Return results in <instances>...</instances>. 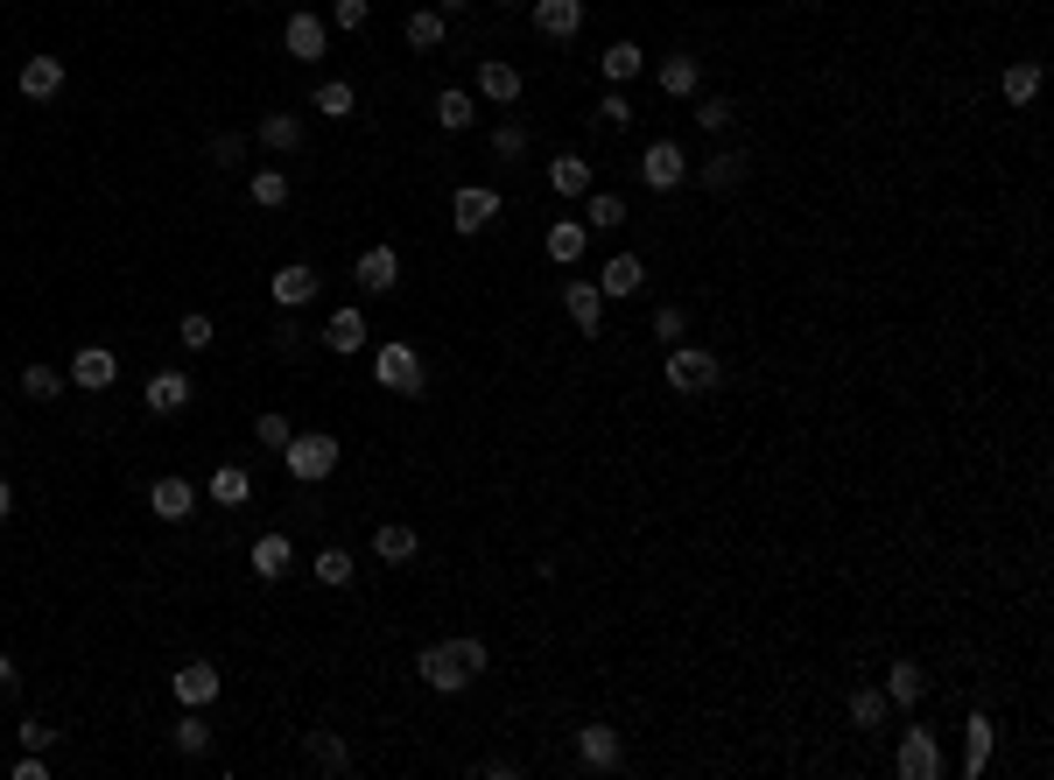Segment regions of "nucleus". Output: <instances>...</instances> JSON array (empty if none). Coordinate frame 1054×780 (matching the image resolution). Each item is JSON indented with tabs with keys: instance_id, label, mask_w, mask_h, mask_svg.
Here are the masks:
<instances>
[{
	"instance_id": "f257e3e1",
	"label": "nucleus",
	"mask_w": 1054,
	"mask_h": 780,
	"mask_svg": "<svg viewBox=\"0 0 1054 780\" xmlns=\"http://www.w3.org/2000/svg\"><path fill=\"white\" fill-rule=\"evenodd\" d=\"M415 675L429 682L436 696H465L478 675H486V640H436L415 654Z\"/></svg>"
},
{
	"instance_id": "f03ea898",
	"label": "nucleus",
	"mask_w": 1054,
	"mask_h": 780,
	"mask_svg": "<svg viewBox=\"0 0 1054 780\" xmlns=\"http://www.w3.org/2000/svg\"><path fill=\"white\" fill-rule=\"evenodd\" d=\"M661 380L675 394H717V380H724V359L717 352H703V345H668V359H661Z\"/></svg>"
},
{
	"instance_id": "7ed1b4c3",
	"label": "nucleus",
	"mask_w": 1054,
	"mask_h": 780,
	"mask_svg": "<svg viewBox=\"0 0 1054 780\" xmlns=\"http://www.w3.org/2000/svg\"><path fill=\"white\" fill-rule=\"evenodd\" d=\"M373 380H380L387 394H408V402H415V394L429 387V366H422V352H415V345H401V338H387V345L373 352Z\"/></svg>"
},
{
	"instance_id": "20e7f679",
	"label": "nucleus",
	"mask_w": 1054,
	"mask_h": 780,
	"mask_svg": "<svg viewBox=\"0 0 1054 780\" xmlns=\"http://www.w3.org/2000/svg\"><path fill=\"white\" fill-rule=\"evenodd\" d=\"M281 464H289V479H302V485L331 479V471H338V436H323V429H310V436H289Z\"/></svg>"
},
{
	"instance_id": "39448f33",
	"label": "nucleus",
	"mask_w": 1054,
	"mask_h": 780,
	"mask_svg": "<svg viewBox=\"0 0 1054 780\" xmlns=\"http://www.w3.org/2000/svg\"><path fill=\"white\" fill-rule=\"evenodd\" d=\"M893 767H899V780H943V738H935L928 725H907L899 731Z\"/></svg>"
},
{
	"instance_id": "423d86ee",
	"label": "nucleus",
	"mask_w": 1054,
	"mask_h": 780,
	"mask_svg": "<svg viewBox=\"0 0 1054 780\" xmlns=\"http://www.w3.org/2000/svg\"><path fill=\"white\" fill-rule=\"evenodd\" d=\"M492 218H500V190H478V183H465V190L450 197V225H457L465 239H471V233H486Z\"/></svg>"
},
{
	"instance_id": "0eeeda50",
	"label": "nucleus",
	"mask_w": 1054,
	"mask_h": 780,
	"mask_svg": "<svg viewBox=\"0 0 1054 780\" xmlns=\"http://www.w3.org/2000/svg\"><path fill=\"white\" fill-rule=\"evenodd\" d=\"M169 690H177L183 710H204V703H219L225 682H219V669H211V661H183V669L169 675Z\"/></svg>"
},
{
	"instance_id": "6e6552de",
	"label": "nucleus",
	"mask_w": 1054,
	"mask_h": 780,
	"mask_svg": "<svg viewBox=\"0 0 1054 780\" xmlns=\"http://www.w3.org/2000/svg\"><path fill=\"white\" fill-rule=\"evenodd\" d=\"M682 177H689V156H682V148H675V141H647L640 183H647V190H675Z\"/></svg>"
},
{
	"instance_id": "1a4fd4ad",
	"label": "nucleus",
	"mask_w": 1054,
	"mask_h": 780,
	"mask_svg": "<svg viewBox=\"0 0 1054 780\" xmlns=\"http://www.w3.org/2000/svg\"><path fill=\"white\" fill-rule=\"evenodd\" d=\"M528 92V78L507 64V56H478V99H492V106H513Z\"/></svg>"
},
{
	"instance_id": "9d476101",
	"label": "nucleus",
	"mask_w": 1054,
	"mask_h": 780,
	"mask_svg": "<svg viewBox=\"0 0 1054 780\" xmlns=\"http://www.w3.org/2000/svg\"><path fill=\"white\" fill-rule=\"evenodd\" d=\"M267 289H275V310H302V302H310L323 281H317L310 260H289V268H275V281H267Z\"/></svg>"
},
{
	"instance_id": "9b49d317",
	"label": "nucleus",
	"mask_w": 1054,
	"mask_h": 780,
	"mask_svg": "<svg viewBox=\"0 0 1054 780\" xmlns=\"http://www.w3.org/2000/svg\"><path fill=\"white\" fill-rule=\"evenodd\" d=\"M563 310H569V323H577L584 338H598V323H605V289H598V281H563Z\"/></svg>"
},
{
	"instance_id": "f8f14e48",
	"label": "nucleus",
	"mask_w": 1054,
	"mask_h": 780,
	"mask_svg": "<svg viewBox=\"0 0 1054 780\" xmlns=\"http://www.w3.org/2000/svg\"><path fill=\"white\" fill-rule=\"evenodd\" d=\"M577 29H584V0H534V35H549V43H569Z\"/></svg>"
},
{
	"instance_id": "ddd939ff",
	"label": "nucleus",
	"mask_w": 1054,
	"mask_h": 780,
	"mask_svg": "<svg viewBox=\"0 0 1054 780\" xmlns=\"http://www.w3.org/2000/svg\"><path fill=\"white\" fill-rule=\"evenodd\" d=\"M352 275H359V289H366V296H394V281H401V254H394V246H366Z\"/></svg>"
},
{
	"instance_id": "4468645a",
	"label": "nucleus",
	"mask_w": 1054,
	"mask_h": 780,
	"mask_svg": "<svg viewBox=\"0 0 1054 780\" xmlns=\"http://www.w3.org/2000/svg\"><path fill=\"white\" fill-rule=\"evenodd\" d=\"M113 380H120V359H113L106 345H85L78 359H71V387H85V394H106Z\"/></svg>"
},
{
	"instance_id": "2eb2a0df",
	"label": "nucleus",
	"mask_w": 1054,
	"mask_h": 780,
	"mask_svg": "<svg viewBox=\"0 0 1054 780\" xmlns=\"http://www.w3.org/2000/svg\"><path fill=\"white\" fill-rule=\"evenodd\" d=\"M577 752H584L590 773H619V759H626V746H619V731H611V725H584L577 731Z\"/></svg>"
},
{
	"instance_id": "dca6fc26",
	"label": "nucleus",
	"mask_w": 1054,
	"mask_h": 780,
	"mask_svg": "<svg viewBox=\"0 0 1054 780\" xmlns=\"http://www.w3.org/2000/svg\"><path fill=\"white\" fill-rule=\"evenodd\" d=\"M542 246H549V260H555V268H577V260H584V246H590V225H584V218H555L549 233H542Z\"/></svg>"
},
{
	"instance_id": "f3484780",
	"label": "nucleus",
	"mask_w": 1054,
	"mask_h": 780,
	"mask_svg": "<svg viewBox=\"0 0 1054 780\" xmlns=\"http://www.w3.org/2000/svg\"><path fill=\"white\" fill-rule=\"evenodd\" d=\"M190 394H198V387H190V373H156L141 387V402H148V415H183Z\"/></svg>"
},
{
	"instance_id": "a211bd4d",
	"label": "nucleus",
	"mask_w": 1054,
	"mask_h": 780,
	"mask_svg": "<svg viewBox=\"0 0 1054 780\" xmlns=\"http://www.w3.org/2000/svg\"><path fill=\"white\" fill-rule=\"evenodd\" d=\"M148 506H156V521H190V513H198V485L190 479H156L148 485Z\"/></svg>"
},
{
	"instance_id": "6ab92c4d",
	"label": "nucleus",
	"mask_w": 1054,
	"mask_h": 780,
	"mask_svg": "<svg viewBox=\"0 0 1054 780\" xmlns=\"http://www.w3.org/2000/svg\"><path fill=\"white\" fill-rule=\"evenodd\" d=\"M598 289H605V296H640V289H647V260H640V254H611L605 275H598Z\"/></svg>"
},
{
	"instance_id": "aec40b11",
	"label": "nucleus",
	"mask_w": 1054,
	"mask_h": 780,
	"mask_svg": "<svg viewBox=\"0 0 1054 780\" xmlns=\"http://www.w3.org/2000/svg\"><path fill=\"white\" fill-rule=\"evenodd\" d=\"M373 556H380V563H394V569H401V563H415V556H422L415 527H401V521H380V527H373Z\"/></svg>"
},
{
	"instance_id": "412c9836",
	"label": "nucleus",
	"mask_w": 1054,
	"mask_h": 780,
	"mask_svg": "<svg viewBox=\"0 0 1054 780\" xmlns=\"http://www.w3.org/2000/svg\"><path fill=\"white\" fill-rule=\"evenodd\" d=\"M289 569H296L289 535H260V542H254V577H260V584H281Z\"/></svg>"
},
{
	"instance_id": "4be33fe9",
	"label": "nucleus",
	"mask_w": 1054,
	"mask_h": 780,
	"mask_svg": "<svg viewBox=\"0 0 1054 780\" xmlns=\"http://www.w3.org/2000/svg\"><path fill=\"white\" fill-rule=\"evenodd\" d=\"M745 169H753V162H745L738 148H717V156L696 169V183H703V190H717V197H724V190H738V183H745Z\"/></svg>"
},
{
	"instance_id": "5701e85b",
	"label": "nucleus",
	"mask_w": 1054,
	"mask_h": 780,
	"mask_svg": "<svg viewBox=\"0 0 1054 780\" xmlns=\"http://www.w3.org/2000/svg\"><path fill=\"white\" fill-rule=\"evenodd\" d=\"M204 492H211V506H246V500H254V471H246V464H219Z\"/></svg>"
},
{
	"instance_id": "b1692460",
	"label": "nucleus",
	"mask_w": 1054,
	"mask_h": 780,
	"mask_svg": "<svg viewBox=\"0 0 1054 780\" xmlns=\"http://www.w3.org/2000/svg\"><path fill=\"white\" fill-rule=\"evenodd\" d=\"M436 127H444V135H471V127H478V99H471V92H457V85L436 92Z\"/></svg>"
},
{
	"instance_id": "393cba45",
	"label": "nucleus",
	"mask_w": 1054,
	"mask_h": 780,
	"mask_svg": "<svg viewBox=\"0 0 1054 780\" xmlns=\"http://www.w3.org/2000/svg\"><path fill=\"white\" fill-rule=\"evenodd\" d=\"M254 141L275 148V156H296V148H302V120H296V113H260Z\"/></svg>"
},
{
	"instance_id": "a878e982",
	"label": "nucleus",
	"mask_w": 1054,
	"mask_h": 780,
	"mask_svg": "<svg viewBox=\"0 0 1054 780\" xmlns=\"http://www.w3.org/2000/svg\"><path fill=\"white\" fill-rule=\"evenodd\" d=\"M922 696H928V675H922V661H893V669H886V703H899V710H914Z\"/></svg>"
},
{
	"instance_id": "bb28decb",
	"label": "nucleus",
	"mask_w": 1054,
	"mask_h": 780,
	"mask_svg": "<svg viewBox=\"0 0 1054 780\" xmlns=\"http://www.w3.org/2000/svg\"><path fill=\"white\" fill-rule=\"evenodd\" d=\"M654 78H661L668 99H696V92H703V64H696V56H668Z\"/></svg>"
},
{
	"instance_id": "cd10ccee",
	"label": "nucleus",
	"mask_w": 1054,
	"mask_h": 780,
	"mask_svg": "<svg viewBox=\"0 0 1054 780\" xmlns=\"http://www.w3.org/2000/svg\"><path fill=\"white\" fill-rule=\"evenodd\" d=\"M64 92V64L56 56H29L22 64V99H56Z\"/></svg>"
},
{
	"instance_id": "c85d7f7f",
	"label": "nucleus",
	"mask_w": 1054,
	"mask_h": 780,
	"mask_svg": "<svg viewBox=\"0 0 1054 780\" xmlns=\"http://www.w3.org/2000/svg\"><path fill=\"white\" fill-rule=\"evenodd\" d=\"M302 752H310V767H323V773H344V767H352V746H344L338 731H302Z\"/></svg>"
},
{
	"instance_id": "c756f323",
	"label": "nucleus",
	"mask_w": 1054,
	"mask_h": 780,
	"mask_svg": "<svg viewBox=\"0 0 1054 780\" xmlns=\"http://www.w3.org/2000/svg\"><path fill=\"white\" fill-rule=\"evenodd\" d=\"M549 190L555 197H590V162L584 156H555L549 162Z\"/></svg>"
},
{
	"instance_id": "7c9ffc66",
	"label": "nucleus",
	"mask_w": 1054,
	"mask_h": 780,
	"mask_svg": "<svg viewBox=\"0 0 1054 780\" xmlns=\"http://www.w3.org/2000/svg\"><path fill=\"white\" fill-rule=\"evenodd\" d=\"M281 43H289V56H302V64H317V56H323V22H317V14H289Z\"/></svg>"
},
{
	"instance_id": "2f4dec72",
	"label": "nucleus",
	"mask_w": 1054,
	"mask_h": 780,
	"mask_svg": "<svg viewBox=\"0 0 1054 780\" xmlns=\"http://www.w3.org/2000/svg\"><path fill=\"white\" fill-rule=\"evenodd\" d=\"M323 345H331L338 359H344V352H366V317H359V310H338L331 323H323Z\"/></svg>"
},
{
	"instance_id": "473e14b6",
	"label": "nucleus",
	"mask_w": 1054,
	"mask_h": 780,
	"mask_svg": "<svg viewBox=\"0 0 1054 780\" xmlns=\"http://www.w3.org/2000/svg\"><path fill=\"white\" fill-rule=\"evenodd\" d=\"M598 71H605V85H626V78H640V71H647V50L640 43H611L598 56Z\"/></svg>"
},
{
	"instance_id": "72a5a7b5",
	"label": "nucleus",
	"mask_w": 1054,
	"mask_h": 780,
	"mask_svg": "<svg viewBox=\"0 0 1054 780\" xmlns=\"http://www.w3.org/2000/svg\"><path fill=\"white\" fill-rule=\"evenodd\" d=\"M310 106L323 113V120H352V113H359V92L344 85V78H323V85L310 92Z\"/></svg>"
},
{
	"instance_id": "f704fd0d",
	"label": "nucleus",
	"mask_w": 1054,
	"mask_h": 780,
	"mask_svg": "<svg viewBox=\"0 0 1054 780\" xmlns=\"http://www.w3.org/2000/svg\"><path fill=\"white\" fill-rule=\"evenodd\" d=\"M984 759H991V717L970 710V725H963V773L977 780V773H984Z\"/></svg>"
},
{
	"instance_id": "c9c22d12",
	"label": "nucleus",
	"mask_w": 1054,
	"mask_h": 780,
	"mask_svg": "<svg viewBox=\"0 0 1054 780\" xmlns=\"http://www.w3.org/2000/svg\"><path fill=\"white\" fill-rule=\"evenodd\" d=\"M886 717H893L886 690H851V725L858 731H886Z\"/></svg>"
},
{
	"instance_id": "e433bc0d",
	"label": "nucleus",
	"mask_w": 1054,
	"mask_h": 780,
	"mask_svg": "<svg viewBox=\"0 0 1054 780\" xmlns=\"http://www.w3.org/2000/svg\"><path fill=\"white\" fill-rule=\"evenodd\" d=\"M246 197H254L260 212H281V204H289V177H281V169H254V183H246Z\"/></svg>"
},
{
	"instance_id": "4c0bfd02",
	"label": "nucleus",
	"mask_w": 1054,
	"mask_h": 780,
	"mask_svg": "<svg viewBox=\"0 0 1054 780\" xmlns=\"http://www.w3.org/2000/svg\"><path fill=\"white\" fill-rule=\"evenodd\" d=\"M584 225H590V233H619V225H626V204L611 197V190H590V204H584Z\"/></svg>"
},
{
	"instance_id": "58836bf2",
	"label": "nucleus",
	"mask_w": 1054,
	"mask_h": 780,
	"mask_svg": "<svg viewBox=\"0 0 1054 780\" xmlns=\"http://www.w3.org/2000/svg\"><path fill=\"white\" fill-rule=\"evenodd\" d=\"M177 752H183V759H204V752H211V725H204V710H183V717H177Z\"/></svg>"
},
{
	"instance_id": "ea45409f",
	"label": "nucleus",
	"mask_w": 1054,
	"mask_h": 780,
	"mask_svg": "<svg viewBox=\"0 0 1054 780\" xmlns=\"http://www.w3.org/2000/svg\"><path fill=\"white\" fill-rule=\"evenodd\" d=\"M999 92H1005V99H1012V106H1026V99H1033V92H1041V64H1033V56H1020V64H1012V71H1005V78H999Z\"/></svg>"
},
{
	"instance_id": "a19ab883",
	"label": "nucleus",
	"mask_w": 1054,
	"mask_h": 780,
	"mask_svg": "<svg viewBox=\"0 0 1054 780\" xmlns=\"http://www.w3.org/2000/svg\"><path fill=\"white\" fill-rule=\"evenodd\" d=\"M310 569H317V584H331V591H338V584H352V556H344V548H317Z\"/></svg>"
},
{
	"instance_id": "79ce46f5",
	"label": "nucleus",
	"mask_w": 1054,
	"mask_h": 780,
	"mask_svg": "<svg viewBox=\"0 0 1054 780\" xmlns=\"http://www.w3.org/2000/svg\"><path fill=\"white\" fill-rule=\"evenodd\" d=\"M22 394L29 402H56V394H64V373L56 366H22Z\"/></svg>"
},
{
	"instance_id": "37998d69",
	"label": "nucleus",
	"mask_w": 1054,
	"mask_h": 780,
	"mask_svg": "<svg viewBox=\"0 0 1054 780\" xmlns=\"http://www.w3.org/2000/svg\"><path fill=\"white\" fill-rule=\"evenodd\" d=\"M436 43H444V14H436V8L408 14V50H436Z\"/></svg>"
},
{
	"instance_id": "c03bdc74",
	"label": "nucleus",
	"mask_w": 1054,
	"mask_h": 780,
	"mask_svg": "<svg viewBox=\"0 0 1054 780\" xmlns=\"http://www.w3.org/2000/svg\"><path fill=\"white\" fill-rule=\"evenodd\" d=\"M492 156H500V162H521V156H528V127H521V120L492 127Z\"/></svg>"
},
{
	"instance_id": "a18cd8bd",
	"label": "nucleus",
	"mask_w": 1054,
	"mask_h": 780,
	"mask_svg": "<svg viewBox=\"0 0 1054 780\" xmlns=\"http://www.w3.org/2000/svg\"><path fill=\"white\" fill-rule=\"evenodd\" d=\"M177 345H183V352H211V317H204V310H190V317L177 323Z\"/></svg>"
},
{
	"instance_id": "49530a36",
	"label": "nucleus",
	"mask_w": 1054,
	"mask_h": 780,
	"mask_svg": "<svg viewBox=\"0 0 1054 780\" xmlns=\"http://www.w3.org/2000/svg\"><path fill=\"white\" fill-rule=\"evenodd\" d=\"M654 338H661V345H682V338H689V317L675 310V302H661V310H654Z\"/></svg>"
},
{
	"instance_id": "de8ad7c7",
	"label": "nucleus",
	"mask_w": 1054,
	"mask_h": 780,
	"mask_svg": "<svg viewBox=\"0 0 1054 780\" xmlns=\"http://www.w3.org/2000/svg\"><path fill=\"white\" fill-rule=\"evenodd\" d=\"M254 436H260L267 450H289V436H296V423H289V415H260V423H254Z\"/></svg>"
},
{
	"instance_id": "09e8293b",
	"label": "nucleus",
	"mask_w": 1054,
	"mask_h": 780,
	"mask_svg": "<svg viewBox=\"0 0 1054 780\" xmlns=\"http://www.w3.org/2000/svg\"><path fill=\"white\" fill-rule=\"evenodd\" d=\"M598 120H605V127H632V99H626L619 85H611L605 99H598Z\"/></svg>"
},
{
	"instance_id": "8fccbe9b",
	"label": "nucleus",
	"mask_w": 1054,
	"mask_h": 780,
	"mask_svg": "<svg viewBox=\"0 0 1054 780\" xmlns=\"http://www.w3.org/2000/svg\"><path fill=\"white\" fill-rule=\"evenodd\" d=\"M696 120L711 127V135H724V127H732V99H717V92H711V99H696Z\"/></svg>"
},
{
	"instance_id": "3c124183",
	"label": "nucleus",
	"mask_w": 1054,
	"mask_h": 780,
	"mask_svg": "<svg viewBox=\"0 0 1054 780\" xmlns=\"http://www.w3.org/2000/svg\"><path fill=\"white\" fill-rule=\"evenodd\" d=\"M211 162H219V169H239V162H246V135H219V141H211Z\"/></svg>"
},
{
	"instance_id": "603ef678",
	"label": "nucleus",
	"mask_w": 1054,
	"mask_h": 780,
	"mask_svg": "<svg viewBox=\"0 0 1054 780\" xmlns=\"http://www.w3.org/2000/svg\"><path fill=\"white\" fill-rule=\"evenodd\" d=\"M366 22H373V8H366V0H338V29H344V35H352V29H366Z\"/></svg>"
},
{
	"instance_id": "864d4df0",
	"label": "nucleus",
	"mask_w": 1054,
	"mask_h": 780,
	"mask_svg": "<svg viewBox=\"0 0 1054 780\" xmlns=\"http://www.w3.org/2000/svg\"><path fill=\"white\" fill-rule=\"evenodd\" d=\"M22 746H29V752H50V746H56V731L43 725V717H29V725H22Z\"/></svg>"
},
{
	"instance_id": "5fc2aeb1",
	"label": "nucleus",
	"mask_w": 1054,
	"mask_h": 780,
	"mask_svg": "<svg viewBox=\"0 0 1054 780\" xmlns=\"http://www.w3.org/2000/svg\"><path fill=\"white\" fill-rule=\"evenodd\" d=\"M14 780H50V759L43 752H22V759H14Z\"/></svg>"
},
{
	"instance_id": "6e6d98bb",
	"label": "nucleus",
	"mask_w": 1054,
	"mask_h": 780,
	"mask_svg": "<svg viewBox=\"0 0 1054 780\" xmlns=\"http://www.w3.org/2000/svg\"><path fill=\"white\" fill-rule=\"evenodd\" d=\"M14 690H22V669H14V661L0 654V696H14Z\"/></svg>"
},
{
	"instance_id": "4d7b16f0",
	"label": "nucleus",
	"mask_w": 1054,
	"mask_h": 780,
	"mask_svg": "<svg viewBox=\"0 0 1054 780\" xmlns=\"http://www.w3.org/2000/svg\"><path fill=\"white\" fill-rule=\"evenodd\" d=\"M8 513H14V485L0 479V521H8Z\"/></svg>"
},
{
	"instance_id": "13d9d810",
	"label": "nucleus",
	"mask_w": 1054,
	"mask_h": 780,
	"mask_svg": "<svg viewBox=\"0 0 1054 780\" xmlns=\"http://www.w3.org/2000/svg\"><path fill=\"white\" fill-rule=\"evenodd\" d=\"M444 8H471V0H444Z\"/></svg>"
},
{
	"instance_id": "bf43d9fd",
	"label": "nucleus",
	"mask_w": 1054,
	"mask_h": 780,
	"mask_svg": "<svg viewBox=\"0 0 1054 780\" xmlns=\"http://www.w3.org/2000/svg\"><path fill=\"white\" fill-rule=\"evenodd\" d=\"M507 8H521V0H507Z\"/></svg>"
}]
</instances>
